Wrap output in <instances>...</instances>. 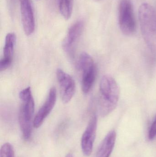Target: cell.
Segmentation results:
<instances>
[{
  "label": "cell",
  "mask_w": 156,
  "mask_h": 157,
  "mask_svg": "<svg viewBox=\"0 0 156 157\" xmlns=\"http://www.w3.org/2000/svg\"><path fill=\"white\" fill-rule=\"evenodd\" d=\"M56 98L57 92L56 88H51L45 103L39 109L34 117V127L38 128L42 125L46 118L54 109Z\"/></svg>",
  "instance_id": "9"
},
{
  "label": "cell",
  "mask_w": 156,
  "mask_h": 157,
  "mask_svg": "<svg viewBox=\"0 0 156 157\" xmlns=\"http://www.w3.org/2000/svg\"><path fill=\"white\" fill-rule=\"evenodd\" d=\"M16 42V36L14 33H9L6 35L4 47L3 57L0 62L1 71L6 70L12 64Z\"/></svg>",
  "instance_id": "11"
},
{
  "label": "cell",
  "mask_w": 156,
  "mask_h": 157,
  "mask_svg": "<svg viewBox=\"0 0 156 157\" xmlns=\"http://www.w3.org/2000/svg\"><path fill=\"white\" fill-rule=\"evenodd\" d=\"M119 24L122 32L132 36L136 31V22L131 0H121L119 6Z\"/></svg>",
  "instance_id": "5"
},
{
  "label": "cell",
  "mask_w": 156,
  "mask_h": 157,
  "mask_svg": "<svg viewBox=\"0 0 156 157\" xmlns=\"http://www.w3.org/2000/svg\"><path fill=\"white\" fill-rule=\"evenodd\" d=\"M56 77L59 85L61 99L64 103H68L76 92L75 81L71 75L60 69L57 70Z\"/></svg>",
  "instance_id": "6"
},
{
  "label": "cell",
  "mask_w": 156,
  "mask_h": 157,
  "mask_svg": "<svg viewBox=\"0 0 156 157\" xmlns=\"http://www.w3.org/2000/svg\"><path fill=\"white\" fill-rule=\"evenodd\" d=\"M21 105L19 113V125L23 137L26 140L30 139L34 125L33 115L35 103L30 87L22 90L19 94Z\"/></svg>",
  "instance_id": "2"
},
{
  "label": "cell",
  "mask_w": 156,
  "mask_h": 157,
  "mask_svg": "<svg viewBox=\"0 0 156 157\" xmlns=\"http://www.w3.org/2000/svg\"><path fill=\"white\" fill-rule=\"evenodd\" d=\"M21 18L24 32L27 36L32 35L35 29L34 17L30 0H19Z\"/></svg>",
  "instance_id": "10"
},
{
  "label": "cell",
  "mask_w": 156,
  "mask_h": 157,
  "mask_svg": "<svg viewBox=\"0 0 156 157\" xmlns=\"http://www.w3.org/2000/svg\"><path fill=\"white\" fill-rule=\"evenodd\" d=\"M98 119L96 115L91 118L81 138V148L83 154L86 156L91 155L93 144L96 137Z\"/></svg>",
  "instance_id": "7"
},
{
  "label": "cell",
  "mask_w": 156,
  "mask_h": 157,
  "mask_svg": "<svg viewBox=\"0 0 156 157\" xmlns=\"http://www.w3.org/2000/svg\"><path fill=\"white\" fill-rule=\"evenodd\" d=\"M59 8L61 14L66 20L71 17L72 12V0H57Z\"/></svg>",
  "instance_id": "13"
},
{
  "label": "cell",
  "mask_w": 156,
  "mask_h": 157,
  "mask_svg": "<svg viewBox=\"0 0 156 157\" xmlns=\"http://www.w3.org/2000/svg\"><path fill=\"white\" fill-rule=\"evenodd\" d=\"M0 157H14V151L13 146L8 143L4 144L1 148Z\"/></svg>",
  "instance_id": "14"
},
{
  "label": "cell",
  "mask_w": 156,
  "mask_h": 157,
  "mask_svg": "<svg viewBox=\"0 0 156 157\" xmlns=\"http://www.w3.org/2000/svg\"><path fill=\"white\" fill-rule=\"evenodd\" d=\"M119 96L120 90L115 79L110 75H104L100 85L99 105L101 116H107L116 108Z\"/></svg>",
  "instance_id": "1"
},
{
  "label": "cell",
  "mask_w": 156,
  "mask_h": 157,
  "mask_svg": "<svg viewBox=\"0 0 156 157\" xmlns=\"http://www.w3.org/2000/svg\"><path fill=\"white\" fill-rule=\"evenodd\" d=\"M79 68L82 71V89L84 94H88L92 88L96 76L95 63L91 56L83 52L79 57Z\"/></svg>",
  "instance_id": "4"
},
{
  "label": "cell",
  "mask_w": 156,
  "mask_h": 157,
  "mask_svg": "<svg viewBox=\"0 0 156 157\" xmlns=\"http://www.w3.org/2000/svg\"><path fill=\"white\" fill-rule=\"evenodd\" d=\"M83 28V21L80 20L74 23L70 28L67 35L63 41V49L71 57L74 56L76 45L82 34Z\"/></svg>",
  "instance_id": "8"
},
{
  "label": "cell",
  "mask_w": 156,
  "mask_h": 157,
  "mask_svg": "<svg viewBox=\"0 0 156 157\" xmlns=\"http://www.w3.org/2000/svg\"><path fill=\"white\" fill-rule=\"evenodd\" d=\"M139 22L143 37L150 49L156 52V12L148 3L141 5L138 11Z\"/></svg>",
  "instance_id": "3"
},
{
  "label": "cell",
  "mask_w": 156,
  "mask_h": 157,
  "mask_svg": "<svg viewBox=\"0 0 156 157\" xmlns=\"http://www.w3.org/2000/svg\"><path fill=\"white\" fill-rule=\"evenodd\" d=\"M156 137V115L154 121L150 126L148 133V138L150 140H153Z\"/></svg>",
  "instance_id": "15"
},
{
  "label": "cell",
  "mask_w": 156,
  "mask_h": 157,
  "mask_svg": "<svg viewBox=\"0 0 156 157\" xmlns=\"http://www.w3.org/2000/svg\"><path fill=\"white\" fill-rule=\"evenodd\" d=\"M116 136L114 130L107 134L99 147L96 157H110L114 147Z\"/></svg>",
  "instance_id": "12"
},
{
  "label": "cell",
  "mask_w": 156,
  "mask_h": 157,
  "mask_svg": "<svg viewBox=\"0 0 156 157\" xmlns=\"http://www.w3.org/2000/svg\"><path fill=\"white\" fill-rule=\"evenodd\" d=\"M65 157H74L72 155V154H68Z\"/></svg>",
  "instance_id": "16"
}]
</instances>
